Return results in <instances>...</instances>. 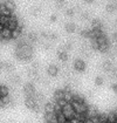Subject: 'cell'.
<instances>
[{
    "mask_svg": "<svg viewBox=\"0 0 117 123\" xmlns=\"http://www.w3.org/2000/svg\"><path fill=\"white\" fill-rule=\"evenodd\" d=\"M11 14H12V13L4 6V4L0 5V15H11Z\"/></svg>",
    "mask_w": 117,
    "mask_h": 123,
    "instance_id": "obj_10",
    "label": "cell"
},
{
    "mask_svg": "<svg viewBox=\"0 0 117 123\" xmlns=\"http://www.w3.org/2000/svg\"><path fill=\"white\" fill-rule=\"evenodd\" d=\"M58 4H63L66 0H58Z\"/></svg>",
    "mask_w": 117,
    "mask_h": 123,
    "instance_id": "obj_19",
    "label": "cell"
},
{
    "mask_svg": "<svg viewBox=\"0 0 117 123\" xmlns=\"http://www.w3.org/2000/svg\"><path fill=\"white\" fill-rule=\"evenodd\" d=\"M61 113L62 115L67 118V120H71V118H74V116H75V111H74V108H73V105L70 103H66L62 108H61Z\"/></svg>",
    "mask_w": 117,
    "mask_h": 123,
    "instance_id": "obj_2",
    "label": "cell"
},
{
    "mask_svg": "<svg viewBox=\"0 0 117 123\" xmlns=\"http://www.w3.org/2000/svg\"><path fill=\"white\" fill-rule=\"evenodd\" d=\"M0 39H2V40L12 39V31L7 27H2V29L0 31Z\"/></svg>",
    "mask_w": 117,
    "mask_h": 123,
    "instance_id": "obj_3",
    "label": "cell"
},
{
    "mask_svg": "<svg viewBox=\"0 0 117 123\" xmlns=\"http://www.w3.org/2000/svg\"><path fill=\"white\" fill-rule=\"evenodd\" d=\"M84 1H86V2H93L94 0H84Z\"/></svg>",
    "mask_w": 117,
    "mask_h": 123,
    "instance_id": "obj_20",
    "label": "cell"
},
{
    "mask_svg": "<svg viewBox=\"0 0 117 123\" xmlns=\"http://www.w3.org/2000/svg\"><path fill=\"white\" fill-rule=\"evenodd\" d=\"M81 19L83 20L89 19V13L88 12H81Z\"/></svg>",
    "mask_w": 117,
    "mask_h": 123,
    "instance_id": "obj_14",
    "label": "cell"
},
{
    "mask_svg": "<svg viewBox=\"0 0 117 123\" xmlns=\"http://www.w3.org/2000/svg\"><path fill=\"white\" fill-rule=\"evenodd\" d=\"M58 59H60L61 61H63V62H66V61L68 60V53H67L66 49L60 50V53H58Z\"/></svg>",
    "mask_w": 117,
    "mask_h": 123,
    "instance_id": "obj_8",
    "label": "cell"
},
{
    "mask_svg": "<svg viewBox=\"0 0 117 123\" xmlns=\"http://www.w3.org/2000/svg\"><path fill=\"white\" fill-rule=\"evenodd\" d=\"M74 68H75V70H77V72H83V70L86 69V62H84L83 60L78 59V60H76V61L74 62Z\"/></svg>",
    "mask_w": 117,
    "mask_h": 123,
    "instance_id": "obj_4",
    "label": "cell"
},
{
    "mask_svg": "<svg viewBox=\"0 0 117 123\" xmlns=\"http://www.w3.org/2000/svg\"><path fill=\"white\" fill-rule=\"evenodd\" d=\"M82 123H94L93 122V121H91V118H84V120H83V121H82Z\"/></svg>",
    "mask_w": 117,
    "mask_h": 123,
    "instance_id": "obj_18",
    "label": "cell"
},
{
    "mask_svg": "<svg viewBox=\"0 0 117 123\" xmlns=\"http://www.w3.org/2000/svg\"><path fill=\"white\" fill-rule=\"evenodd\" d=\"M64 29H66V32L67 33H74L75 31H76V25L74 24V22H68L66 26H64Z\"/></svg>",
    "mask_w": 117,
    "mask_h": 123,
    "instance_id": "obj_7",
    "label": "cell"
},
{
    "mask_svg": "<svg viewBox=\"0 0 117 123\" xmlns=\"http://www.w3.org/2000/svg\"><path fill=\"white\" fill-rule=\"evenodd\" d=\"M97 86L99 85H103V77H101V76H97L96 77V82H95Z\"/></svg>",
    "mask_w": 117,
    "mask_h": 123,
    "instance_id": "obj_16",
    "label": "cell"
},
{
    "mask_svg": "<svg viewBox=\"0 0 117 123\" xmlns=\"http://www.w3.org/2000/svg\"><path fill=\"white\" fill-rule=\"evenodd\" d=\"M102 24L98 19H93L91 20V29H96V28H101Z\"/></svg>",
    "mask_w": 117,
    "mask_h": 123,
    "instance_id": "obj_9",
    "label": "cell"
},
{
    "mask_svg": "<svg viewBox=\"0 0 117 123\" xmlns=\"http://www.w3.org/2000/svg\"><path fill=\"white\" fill-rule=\"evenodd\" d=\"M105 10H107L108 13H111V12H114V11H115V4H108L107 7H105Z\"/></svg>",
    "mask_w": 117,
    "mask_h": 123,
    "instance_id": "obj_12",
    "label": "cell"
},
{
    "mask_svg": "<svg viewBox=\"0 0 117 123\" xmlns=\"http://www.w3.org/2000/svg\"><path fill=\"white\" fill-rule=\"evenodd\" d=\"M4 6L10 11L11 13H13V12L15 11V4H14L13 0H6V1L4 2Z\"/></svg>",
    "mask_w": 117,
    "mask_h": 123,
    "instance_id": "obj_6",
    "label": "cell"
},
{
    "mask_svg": "<svg viewBox=\"0 0 117 123\" xmlns=\"http://www.w3.org/2000/svg\"><path fill=\"white\" fill-rule=\"evenodd\" d=\"M40 12H41V8H40V7H34V8L32 10V14H33L34 17H38L40 14Z\"/></svg>",
    "mask_w": 117,
    "mask_h": 123,
    "instance_id": "obj_13",
    "label": "cell"
},
{
    "mask_svg": "<svg viewBox=\"0 0 117 123\" xmlns=\"http://www.w3.org/2000/svg\"><path fill=\"white\" fill-rule=\"evenodd\" d=\"M56 20H58V17H56L55 14H53V15L50 17V22H55Z\"/></svg>",
    "mask_w": 117,
    "mask_h": 123,
    "instance_id": "obj_17",
    "label": "cell"
},
{
    "mask_svg": "<svg viewBox=\"0 0 117 123\" xmlns=\"http://www.w3.org/2000/svg\"><path fill=\"white\" fill-rule=\"evenodd\" d=\"M66 14H67L68 17H73V15L75 14V10H73V8H68L67 12H66Z\"/></svg>",
    "mask_w": 117,
    "mask_h": 123,
    "instance_id": "obj_15",
    "label": "cell"
},
{
    "mask_svg": "<svg viewBox=\"0 0 117 123\" xmlns=\"http://www.w3.org/2000/svg\"><path fill=\"white\" fill-rule=\"evenodd\" d=\"M47 73H48L49 76H56L58 74V66H55V65H50V66L48 67V69H47Z\"/></svg>",
    "mask_w": 117,
    "mask_h": 123,
    "instance_id": "obj_5",
    "label": "cell"
},
{
    "mask_svg": "<svg viewBox=\"0 0 117 123\" xmlns=\"http://www.w3.org/2000/svg\"><path fill=\"white\" fill-rule=\"evenodd\" d=\"M15 53H17V56L19 57L20 60H29L33 55V49L30 47V45L21 42L18 45Z\"/></svg>",
    "mask_w": 117,
    "mask_h": 123,
    "instance_id": "obj_1",
    "label": "cell"
},
{
    "mask_svg": "<svg viewBox=\"0 0 117 123\" xmlns=\"http://www.w3.org/2000/svg\"><path fill=\"white\" fill-rule=\"evenodd\" d=\"M63 93H64V90H58V92L54 94L55 102H56V101H58V100H61V98H63Z\"/></svg>",
    "mask_w": 117,
    "mask_h": 123,
    "instance_id": "obj_11",
    "label": "cell"
},
{
    "mask_svg": "<svg viewBox=\"0 0 117 123\" xmlns=\"http://www.w3.org/2000/svg\"><path fill=\"white\" fill-rule=\"evenodd\" d=\"M1 29H2V26H1V24H0V31H1Z\"/></svg>",
    "mask_w": 117,
    "mask_h": 123,
    "instance_id": "obj_21",
    "label": "cell"
}]
</instances>
